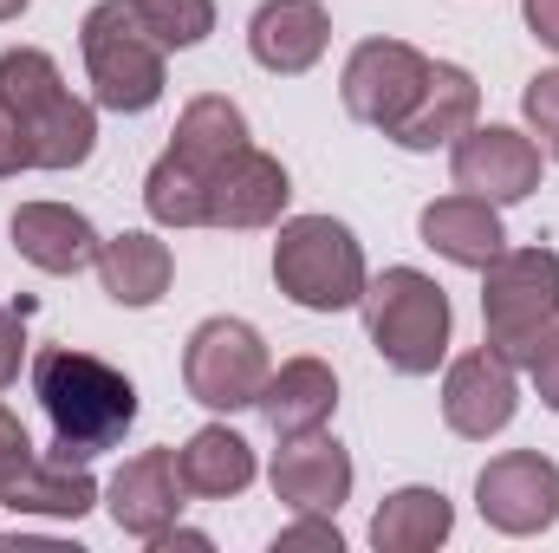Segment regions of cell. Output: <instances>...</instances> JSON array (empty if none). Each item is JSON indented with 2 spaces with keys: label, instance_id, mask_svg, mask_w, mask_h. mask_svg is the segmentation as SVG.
<instances>
[{
  "label": "cell",
  "instance_id": "cell-19",
  "mask_svg": "<svg viewBox=\"0 0 559 553\" xmlns=\"http://www.w3.org/2000/svg\"><path fill=\"white\" fill-rule=\"evenodd\" d=\"M417 235H423V248H436L442 261H455V268H475V274H481V268H488V261L508 248L501 209H495V202H481V196H468V189L423 202Z\"/></svg>",
  "mask_w": 559,
  "mask_h": 553
},
{
  "label": "cell",
  "instance_id": "cell-1",
  "mask_svg": "<svg viewBox=\"0 0 559 553\" xmlns=\"http://www.w3.org/2000/svg\"><path fill=\"white\" fill-rule=\"evenodd\" d=\"M33 398L52 423L59 462H92V456L118 449L124 430L138 423V385L79 345H46L33 358Z\"/></svg>",
  "mask_w": 559,
  "mask_h": 553
},
{
  "label": "cell",
  "instance_id": "cell-22",
  "mask_svg": "<svg viewBox=\"0 0 559 553\" xmlns=\"http://www.w3.org/2000/svg\"><path fill=\"white\" fill-rule=\"evenodd\" d=\"M98 286L118 299V306H156L163 293H169V280H176V255H169V242H156L150 228H124V235H111L105 248H98Z\"/></svg>",
  "mask_w": 559,
  "mask_h": 553
},
{
  "label": "cell",
  "instance_id": "cell-10",
  "mask_svg": "<svg viewBox=\"0 0 559 553\" xmlns=\"http://www.w3.org/2000/svg\"><path fill=\"white\" fill-rule=\"evenodd\" d=\"M475 508L495 534H547L559 521V462L540 449H508L475 475Z\"/></svg>",
  "mask_w": 559,
  "mask_h": 553
},
{
  "label": "cell",
  "instance_id": "cell-7",
  "mask_svg": "<svg viewBox=\"0 0 559 553\" xmlns=\"http://www.w3.org/2000/svg\"><path fill=\"white\" fill-rule=\"evenodd\" d=\"M481 326L508 365H527L534 345L559 326V255L554 248H501L481 268Z\"/></svg>",
  "mask_w": 559,
  "mask_h": 553
},
{
  "label": "cell",
  "instance_id": "cell-6",
  "mask_svg": "<svg viewBox=\"0 0 559 553\" xmlns=\"http://www.w3.org/2000/svg\"><path fill=\"white\" fill-rule=\"evenodd\" d=\"M365 248L332 215H293L274 242V286L306 313H345L365 299Z\"/></svg>",
  "mask_w": 559,
  "mask_h": 553
},
{
  "label": "cell",
  "instance_id": "cell-5",
  "mask_svg": "<svg viewBox=\"0 0 559 553\" xmlns=\"http://www.w3.org/2000/svg\"><path fill=\"white\" fill-rule=\"evenodd\" d=\"M79 52H85L92 98H98L105 111L138 118L150 105H163V85H169L163 59H169V52L150 39L138 0H98V7L85 13V26H79Z\"/></svg>",
  "mask_w": 559,
  "mask_h": 553
},
{
  "label": "cell",
  "instance_id": "cell-32",
  "mask_svg": "<svg viewBox=\"0 0 559 553\" xmlns=\"http://www.w3.org/2000/svg\"><path fill=\"white\" fill-rule=\"evenodd\" d=\"M521 20L547 52H559V0H521Z\"/></svg>",
  "mask_w": 559,
  "mask_h": 553
},
{
  "label": "cell",
  "instance_id": "cell-17",
  "mask_svg": "<svg viewBox=\"0 0 559 553\" xmlns=\"http://www.w3.org/2000/svg\"><path fill=\"white\" fill-rule=\"evenodd\" d=\"M475 111H481V85H475V72L468 66H449V59H429V79H423L417 105L397 118V131L391 143L397 150H442V143H455L468 125H475Z\"/></svg>",
  "mask_w": 559,
  "mask_h": 553
},
{
  "label": "cell",
  "instance_id": "cell-33",
  "mask_svg": "<svg viewBox=\"0 0 559 553\" xmlns=\"http://www.w3.org/2000/svg\"><path fill=\"white\" fill-rule=\"evenodd\" d=\"M26 7H33V0H0V26H7V20H20Z\"/></svg>",
  "mask_w": 559,
  "mask_h": 553
},
{
  "label": "cell",
  "instance_id": "cell-29",
  "mask_svg": "<svg viewBox=\"0 0 559 553\" xmlns=\"http://www.w3.org/2000/svg\"><path fill=\"white\" fill-rule=\"evenodd\" d=\"M527 378H534V391H540V404L559 411V326L534 345V358H527Z\"/></svg>",
  "mask_w": 559,
  "mask_h": 553
},
{
  "label": "cell",
  "instance_id": "cell-31",
  "mask_svg": "<svg viewBox=\"0 0 559 553\" xmlns=\"http://www.w3.org/2000/svg\"><path fill=\"white\" fill-rule=\"evenodd\" d=\"M20 169H33V156H26V138H20V118L0 105V183L20 176Z\"/></svg>",
  "mask_w": 559,
  "mask_h": 553
},
{
  "label": "cell",
  "instance_id": "cell-2",
  "mask_svg": "<svg viewBox=\"0 0 559 553\" xmlns=\"http://www.w3.org/2000/svg\"><path fill=\"white\" fill-rule=\"evenodd\" d=\"M248 150V118L235 98L202 92L182 105L169 150L143 176V209L156 228H209V183Z\"/></svg>",
  "mask_w": 559,
  "mask_h": 553
},
{
  "label": "cell",
  "instance_id": "cell-14",
  "mask_svg": "<svg viewBox=\"0 0 559 553\" xmlns=\"http://www.w3.org/2000/svg\"><path fill=\"white\" fill-rule=\"evenodd\" d=\"M182 495H189V482H182L176 449H138V456L111 475L105 508H111V521H118L131 541H156L163 528L182 521Z\"/></svg>",
  "mask_w": 559,
  "mask_h": 553
},
{
  "label": "cell",
  "instance_id": "cell-12",
  "mask_svg": "<svg viewBox=\"0 0 559 553\" xmlns=\"http://www.w3.org/2000/svg\"><path fill=\"white\" fill-rule=\"evenodd\" d=\"M514 411H521V378H514V365L495 345H475V352H462L449 365V378H442V423L455 436L488 443V436H501L514 423Z\"/></svg>",
  "mask_w": 559,
  "mask_h": 553
},
{
  "label": "cell",
  "instance_id": "cell-4",
  "mask_svg": "<svg viewBox=\"0 0 559 553\" xmlns=\"http://www.w3.org/2000/svg\"><path fill=\"white\" fill-rule=\"evenodd\" d=\"M358 306H365L371 352L397 378H429L449 358L455 313H449V293L423 274V268H384L378 280H365V299Z\"/></svg>",
  "mask_w": 559,
  "mask_h": 553
},
{
  "label": "cell",
  "instance_id": "cell-3",
  "mask_svg": "<svg viewBox=\"0 0 559 553\" xmlns=\"http://www.w3.org/2000/svg\"><path fill=\"white\" fill-rule=\"evenodd\" d=\"M0 105L20 118V138L33 169H79L98 150V111L59 79L52 52L7 46L0 52Z\"/></svg>",
  "mask_w": 559,
  "mask_h": 553
},
{
  "label": "cell",
  "instance_id": "cell-30",
  "mask_svg": "<svg viewBox=\"0 0 559 553\" xmlns=\"http://www.w3.org/2000/svg\"><path fill=\"white\" fill-rule=\"evenodd\" d=\"M26 456H33V436H26V423L0 404V482H7V475L26 462Z\"/></svg>",
  "mask_w": 559,
  "mask_h": 553
},
{
  "label": "cell",
  "instance_id": "cell-18",
  "mask_svg": "<svg viewBox=\"0 0 559 553\" xmlns=\"http://www.w3.org/2000/svg\"><path fill=\"white\" fill-rule=\"evenodd\" d=\"M293 202V183H286V163L267 150H241L215 183H209V228H274Z\"/></svg>",
  "mask_w": 559,
  "mask_h": 553
},
{
  "label": "cell",
  "instance_id": "cell-15",
  "mask_svg": "<svg viewBox=\"0 0 559 553\" xmlns=\"http://www.w3.org/2000/svg\"><path fill=\"white\" fill-rule=\"evenodd\" d=\"M332 46V20L319 0H261L254 20H248V52L261 72L274 79H299L325 59Z\"/></svg>",
  "mask_w": 559,
  "mask_h": 553
},
{
  "label": "cell",
  "instance_id": "cell-8",
  "mask_svg": "<svg viewBox=\"0 0 559 553\" xmlns=\"http://www.w3.org/2000/svg\"><path fill=\"white\" fill-rule=\"evenodd\" d=\"M267 339L248 319H202L182 345V385L202 411H254L267 391Z\"/></svg>",
  "mask_w": 559,
  "mask_h": 553
},
{
  "label": "cell",
  "instance_id": "cell-9",
  "mask_svg": "<svg viewBox=\"0 0 559 553\" xmlns=\"http://www.w3.org/2000/svg\"><path fill=\"white\" fill-rule=\"evenodd\" d=\"M423 79H429V59L411 39H365V46H352V59L338 72V98H345V111L358 125H371V131L391 138L397 118L417 105Z\"/></svg>",
  "mask_w": 559,
  "mask_h": 553
},
{
  "label": "cell",
  "instance_id": "cell-20",
  "mask_svg": "<svg viewBox=\"0 0 559 553\" xmlns=\"http://www.w3.org/2000/svg\"><path fill=\"white\" fill-rule=\"evenodd\" d=\"M254 411L274 423V436H306V430H325L338 411V378L325 358H286L280 372H267V391Z\"/></svg>",
  "mask_w": 559,
  "mask_h": 553
},
{
  "label": "cell",
  "instance_id": "cell-16",
  "mask_svg": "<svg viewBox=\"0 0 559 553\" xmlns=\"http://www.w3.org/2000/svg\"><path fill=\"white\" fill-rule=\"evenodd\" d=\"M7 235H13V255L39 274H85L105 248V235L66 202H20Z\"/></svg>",
  "mask_w": 559,
  "mask_h": 553
},
{
  "label": "cell",
  "instance_id": "cell-24",
  "mask_svg": "<svg viewBox=\"0 0 559 553\" xmlns=\"http://www.w3.org/2000/svg\"><path fill=\"white\" fill-rule=\"evenodd\" d=\"M455 534V508L442 489H397L371 515V548L378 553H436Z\"/></svg>",
  "mask_w": 559,
  "mask_h": 553
},
{
  "label": "cell",
  "instance_id": "cell-13",
  "mask_svg": "<svg viewBox=\"0 0 559 553\" xmlns=\"http://www.w3.org/2000/svg\"><path fill=\"white\" fill-rule=\"evenodd\" d=\"M267 475H274V495L293 515H338L352 502V449L325 430L280 436Z\"/></svg>",
  "mask_w": 559,
  "mask_h": 553
},
{
  "label": "cell",
  "instance_id": "cell-26",
  "mask_svg": "<svg viewBox=\"0 0 559 553\" xmlns=\"http://www.w3.org/2000/svg\"><path fill=\"white\" fill-rule=\"evenodd\" d=\"M521 118H527V131L540 138V156H554L559 163V66L527 79V92H521Z\"/></svg>",
  "mask_w": 559,
  "mask_h": 553
},
{
  "label": "cell",
  "instance_id": "cell-27",
  "mask_svg": "<svg viewBox=\"0 0 559 553\" xmlns=\"http://www.w3.org/2000/svg\"><path fill=\"white\" fill-rule=\"evenodd\" d=\"M274 553H345V541H338L332 515H299L293 528L274 534Z\"/></svg>",
  "mask_w": 559,
  "mask_h": 553
},
{
  "label": "cell",
  "instance_id": "cell-11",
  "mask_svg": "<svg viewBox=\"0 0 559 553\" xmlns=\"http://www.w3.org/2000/svg\"><path fill=\"white\" fill-rule=\"evenodd\" d=\"M540 169H547L540 143L527 138V131H514V125H468L462 138L449 143V176H455V189H468V196H481V202H495V209L527 202V196L540 189Z\"/></svg>",
  "mask_w": 559,
  "mask_h": 553
},
{
  "label": "cell",
  "instance_id": "cell-21",
  "mask_svg": "<svg viewBox=\"0 0 559 553\" xmlns=\"http://www.w3.org/2000/svg\"><path fill=\"white\" fill-rule=\"evenodd\" d=\"M0 508L13 515H52V521H79L98 508V482L85 475V462H39L26 456L7 482H0Z\"/></svg>",
  "mask_w": 559,
  "mask_h": 553
},
{
  "label": "cell",
  "instance_id": "cell-28",
  "mask_svg": "<svg viewBox=\"0 0 559 553\" xmlns=\"http://www.w3.org/2000/svg\"><path fill=\"white\" fill-rule=\"evenodd\" d=\"M20 365H26V306L20 313L0 306V391L20 378Z\"/></svg>",
  "mask_w": 559,
  "mask_h": 553
},
{
  "label": "cell",
  "instance_id": "cell-23",
  "mask_svg": "<svg viewBox=\"0 0 559 553\" xmlns=\"http://www.w3.org/2000/svg\"><path fill=\"white\" fill-rule=\"evenodd\" d=\"M176 462H182L189 495H202V502H235L254 482V443L241 430H228V423H202L176 449Z\"/></svg>",
  "mask_w": 559,
  "mask_h": 553
},
{
  "label": "cell",
  "instance_id": "cell-25",
  "mask_svg": "<svg viewBox=\"0 0 559 553\" xmlns=\"http://www.w3.org/2000/svg\"><path fill=\"white\" fill-rule=\"evenodd\" d=\"M138 13L163 52H189L215 33V0H138Z\"/></svg>",
  "mask_w": 559,
  "mask_h": 553
}]
</instances>
